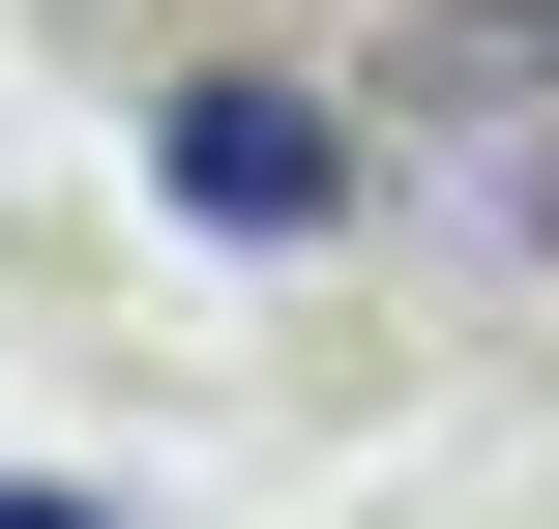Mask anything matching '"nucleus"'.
<instances>
[{"label": "nucleus", "mask_w": 559, "mask_h": 529, "mask_svg": "<svg viewBox=\"0 0 559 529\" xmlns=\"http://www.w3.org/2000/svg\"><path fill=\"white\" fill-rule=\"evenodd\" d=\"M147 177H177L206 236H324V206H354L383 147H354L324 88H265V59H236V88H177V118H147Z\"/></svg>", "instance_id": "f03ea898"}, {"label": "nucleus", "mask_w": 559, "mask_h": 529, "mask_svg": "<svg viewBox=\"0 0 559 529\" xmlns=\"http://www.w3.org/2000/svg\"><path fill=\"white\" fill-rule=\"evenodd\" d=\"M0 529H118V501H59V471H0Z\"/></svg>", "instance_id": "7ed1b4c3"}, {"label": "nucleus", "mask_w": 559, "mask_h": 529, "mask_svg": "<svg viewBox=\"0 0 559 529\" xmlns=\"http://www.w3.org/2000/svg\"><path fill=\"white\" fill-rule=\"evenodd\" d=\"M383 147L472 265H559V0H413L383 29Z\"/></svg>", "instance_id": "f257e3e1"}]
</instances>
